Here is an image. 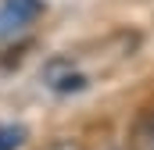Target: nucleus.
<instances>
[{
  "label": "nucleus",
  "mask_w": 154,
  "mask_h": 150,
  "mask_svg": "<svg viewBox=\"0 0 154 150\" xmlns=\"http://www.w3.org/2000/svg\"><path fill=\"white\" fill-rule=\"evenodd\" d=\"M39 79H43L47 89H54V93H61V97H68V93H82V89L90 86L86 72L75 64L72 54H57V57H50V61L43 64Z\"/></svg>",
  "instance_id": "f257e3e1"
},
{
  "label": "nucleus",
  "mask_w": 154,
  "mask_h": 150,
  "mask_svg": "<svg viewBox=\"0 0 154 150\" xmlns=\"http://www.w3.org/2000/svg\"><path fill=\"white\" fill-rule=\"evenodd\" d=\"M39 14V0H0V39L22 32Z\"/></svg>",
  "instance_id": "f03ea898"
},
{
  "label": "nucleus",
  "mask_w": 154,
  "mask_h": 150,
  "mask_svg": "<svg viewBox=\"0 0 154 150\" xmlns=\"http://www.w3.org/2000/svg\"><path fill=\"white\" fill-rule=\"evenodd\" d=\"M22 143H25L22 125H0V150H18Z\"/></svg>",
  "instance_id": "7ed1b4c3"
},
{
  "label": "nucleus",
  "mask_w": 154,
  "mask_h": 150,
  "mask_svg": "<svg viewBox=\"0 0 154 150\" xmlns=\"http://www.w3.org/2000/svg\"><path fill=\"white\" fill-rule=\"evenodd\" d=\"M140 140H143L147 147H154V118L147 122V125H143V132H140Z\"/></svg>",
  "instance_id": "20e7f679"
},
{
  "label": "nucleus",
  "mask_w": 154,
  "mask_h": 150,
  "mask_svg": "<svg viewBox=\"0 0 154 150\" xmlns=\"http://www.w3.org/2000/svg\"><path fill=\"white\" fill-rule=\"evenodd\" d=\"M47 150H79L75 143H54V147H47Z\"/></svg>",
  "instance_id": "39448f33"
}]
</instances>
